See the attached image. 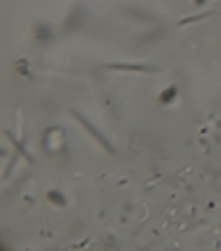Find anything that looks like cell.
<instances>
[{
	"instance_id": "cell-1",
	"label": "cell",
	"mask_w": 221,
	"mask_h": 251,
	"mask_svg": "<svg viewBox=\"0 0 221 251\" xmlns=\"http://www.w3.org/2000/svg\"><path fill=\"white\" fill-rule=\"evenodd\" d=\"M70 116H72V118H75V120H77V123L82 125V129H84V131H86V134H90V136H93V138H95V143H97V145L102 147V150H106V152H109V154H115V147H113V143H110V140L106 138V136L102 134V131H99V129L95 127V125L90 123L88 118H84L79 111H70Z\"/></svg>"
},
{
	"instance_id": "cell-2",
	"label": "cell",
	"mask_w": 221,
	"mask_h": 251,
	"mask_svg": "<svg viewBox=\"0 0 221 251\" xmlns=\"http://www.w3.org/2000/svg\"><path fill=\"white\" fill-rule=\"evenodd\" d=\"M106 70L110 73H142V75H149V73H156V66L149 64H106Z\"/></svg>"
},
{
	"instance_id": "cell-3",
	"label": "cell",
	"mask_w": 221,
	"mask_h": 251,
	"mask_svg": "<svg viewBox=\"0 0 221 251\" xmlns=\"http://www.w3.org/2000/svg\"><path fill=\"white\" fill-rule=\"evenodd\" d=\"M215 14H219V12H217V9H210V12H203V14H199V16H187V18H183V21H178V25L185 27V25L199 23V21H203V18H208V16H215Z\"/></svg>"
},
{
	"instance_id": "cell-4",
	"label": "cell",
	"mask_w": 221,
	"mask_h": 251,
	"mask_svg": "<svg viewBox=\"0 0 221 251\" xmlns=\"http://www.w3.org/2000/svg\"><path fill=\"white\" fill-rule=\"evenodd\" d=\"M129 16H135V18H152V21H156V16H154V14H147V12H135V9H129Z\"/></svg>"
}]
</instances>
